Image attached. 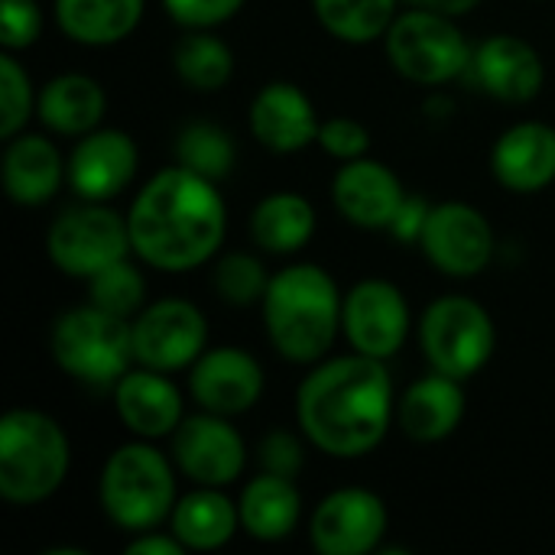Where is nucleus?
<instances>
[{
	"label": "nucleus",
	"mask_w": 555,
	"mask_h": 555,
	"mask_svg": "<svg viewBox=\"0 0 555 555\" xmlns=\"http://www.w3.org/2000/svg\"><path fill=\"white\" fill-rule=\"evenodd\" d=\"M387 533V507L374 491H332L312 514V546L322 555L374 553Z\"/></svg>",
	"instance_id": "nucleus-14"
},
{
	"label": "nucleus",
	"mask_w": 555,
	"mask_h": 555,
	"mask_svg": "<svg viewBox=\"0 0 555 555\" xmlns=\"http://www.w3.org/2000/svg\"><path fill=\"white\" fill-rule=\"evenodd\" d=\"M68 439L39 410H10L0 420V494L29 507L52 498L68 475Z\"/></svg>",
	"instance_id": "nucleus-4"
},
{
	"label": "nucleus",
	"mask_w": 555,
	"mask_h": 555,
	"mask_svg": "<svg viewBox=\"0 0 555 555\" xmlns=\"http://www.w3.org/2000/svg\"><path fill=\"white\" fill-rule=\"evenodd\" d=\"M250 234L270 254H296L315 234V208L296 192H273L254 208Z\"/></svg>",
	"instance_id": "nucleus-28"
},
{
	"label": "nucleus",
	"mask_w": 555,
	"mask_h": 555,
	"mask_svg": "<svg viewBox=\"0 0 555 555\" xmlns=\"http://www.w3.org/2000/svg\"><path fill=\"white\" fill-rule=\"evenodd\" d=\"M237 514H241V530L250 540L280 543L299 527L302 498H299L293 478L263 472L241 491Z\"/></svg>",
	"instance_id": "nucleus-24"
},
{
	"label": "nucleus",
	"mask_w": 555,
	"mask_h": 555,
	"mask_svg": "<svg viewBox=\"0 0 555 555\" xmlns=\"http://www.w3.org/2000/svg\"><path fill=\"white\" fill-rule=\"evenodd\" d=\"M270 286V276L263 270V263L250 254H228L218 267H215V293L221 296V302L247 309L263 302Z\"/></svg>",
	"instance_id": "nucleus-33"
},
{
	"label": "nucleus",
	"mask_w": 555,
	"mask_h": 555,
	"mask_svg": "<svg viewBox=\"0 0 555 555\" xmlns=\"http://www.w3.org/2000/svg\"><path fill=\"white\" fill-rule=\"evenodd\" d=\"M478 81L481 91H488L498 101L507 104H527L540 94L546 68L540 52L511 33H498L491 39H485L475 55H472V68H468Z\"/></svg>",
	"instance_id": "nucleus-18"
},
{
	"label": "nucleus",
	"mask_w": 555,
	"mask_h": 555,
	"mask_svg": "<svg viewBox=\"0 0 555 555\" xmlns=\"http://www.w3.org/2000/svg\"><path fill=\"white\" fill-rule=\"evenodd\" d=\"M143 16V0H55L59 29L81 46H114Z\"/></svg>",
	"instance_id": "nucleus-27"
},
{
	"label": "nucleus",
	"mask_w": 555,
	"mask_h": 555,
	"mask_svg": "<svg viewBox=\"0 0 555 555\" xmlns=\"http://www.w3.org/2000/svg\"><path fill=\"white\" fill-rule=\"evenodd\" d=\"M172 530L179 543L192 553H215L234 540L241 530L237 504H231L218 488H198L176 501L172 507Z\"/></svg>",
	"instance_id": "nucleus-26"
},
{
	"label": "nucleus",
	"mask_w": 555,
	"mask_h": 555,
	"mask_svg": "<svg viewBox=\"0 0 555 555\" xmlns=\"http://www.w3.org/2000/svg\"><path fill=\"white\" fill-rule=\"evenodd\" d=\"M52 358L78 384L114 387L133 358V325L94 302L68 309L52 328Z\"/></svg>",
	"instance_id": "nucleus-6"
},
{
	"label": "nucleus",
	"mask_w": 555,
	"mask_h": 555,
	"mask_svg": "<svg viewBox=\"0 0 555 555\" xmlns=\"http://www.w3.org/2000/svg\"><path fill=\"white\" fill-rule=\"evenodd\" d=\"M172 459L192 485L228 488L241 478L247 449L228 416L202 410L198 416L182 420L172 433Z\"/></svg>",
	"instance_id": "nucleus-12"
},
{
	"label": "nucleus",
	"mask_w": 555,
	"mask_h": 555,
	"mask_svg": "<svg viewBox=\"0 0 555 555\" xmlns=\"http://www.w3.org/2000/svg\"><path fill=\"white\" fill-rule=\"evenodd\" d=\"M429 218V205L423 198H406L390 224V231L397 234V241H420L423 234V224Z\"/></svg>",
	"instance_id": "nucleus-39"
},
{
	"label": "nucleus",
	"mask_w": 555,
	"mask_h": 555,
	"mask_svg": "<svg viewBox=\"0 0 555 555\" xmlns=\"http://www.w3.org/2000/svg\"><path fill=\"white\" fill-rule=\"evenodd\" d=\"M172 68L192 91H221L234 75V52L224 39L192 29L172 49Z\"/></svg>",
	"instance_id": "nucleus-29"
},
{
	"label": "nucleus",
	"mask_w": 555,
	"mask_h": 555,
	"mask_svg": "<svg viewBox=\"0 0 555 555\" xmlns=\"http://www.w3.org/2000/svg\"><path fill=\"white\" fill-rule=\"evenodd\" d=\"M133 254L166 273L202 267L224 241L228 211L215 189L185 166L156 172L130 205L127 215Z\"/></svg>",
	"instance_id": "nucleus-2"
},
{
	"label": "nucleus",
	"mask_w": 555,
	"mask_h": 555,
	"mask_svg": "<svg viewBox=\"0 0 555 555\" xmlns=\"http://www.w3.org/2000/svg\"><path fill=\"white\" fill-rule=\"evenodd\" d=\"M319 23L341 42H374L397 20V0H312Z\"/></svg>",
	"instance_id": "nucleus-30"
},
{
	"label": "nucleus",
	"mask_w": 555,
	"mask_h": 555,
	"mask_svg": "<svg viewBox=\"0 0 555 555\" xmlns=\"http://www.w3.org/2000/svg\"><path fill=\"white\" fill-rule=\"evenodd\" d=\"M36 111L49 130H55L62 137H85V133L98 130V124L107 111V94L94 78L68 72V75L52 78L39 91Z\"/></svg>",
	"instance_id": "nucleus-25"
},
{
	"label": "nucleus",
	"mask_w": 555,
	"mask_h": 555,
	"mask_svg": "<svg viewBox=\"0 0 555 555\" xmlns=\"http://www.w3.org/2000/svg\"><path fill=\"white\" fill-rule=\"evenodd\" d=\"M33 111V81L26 68L3 49L0 55V137H16Z\"/></svg>",
	"instance_id": "nucleus-34"
},
{
	"label": "nucleus",
	"mask_w": 555,
	"mask_h": 555,
	"mask_svg": "<svg viewBox=\"0 0 555 555\" xmlns=\"http://www.w3.org/2000/svg\"><path fill=\"white\" fill-rule=\"evenodd\" d=\"M420 345L433 371L468 380L491 361L498 332L481 302L468 296H442L420 319Z\"/></svg>",
	"instance_id": "nucleus-8"
},
{
	"label": "nucleus",
	"mask_w": 555,
	"mask_h": 555,
	"mask_svg": "<svg viewBox=\"0 0 555 555\" xmlns=\"http://www.w3.org/2000/svg\"><path fill=\"white\" fill-rule=\"evenodd\" d=\"M182 553H185V546L179 543V537H176V533L163 537V533L146 530V533H140L137 540H130V543H127V555H182Z\"/></svg>",
	"instance_id": "nucleus-40"
},
{
	"label": "nucleus",
	"mask_w": 555,
	"mask_h": 555,
	"mask_svg": "<svg viewBox=\"0 0 555 555\" xmlns=\"http://www.w3.org/2000/svg\"><path fill=\"white\" fill-rule=\"evenodd\" d=\"M42 33V10L36 0H0V46L7 52L29 49Z\"/></svg>",
	"instance_id": "nucleus-35"
},
{
	"label": "nucleus",
	"mask_w": 555,
	"mask_h": 555,
	"mask_svg": "<svg viewBox=\"0 0 555 555\" xmlns=\"http://www.w3.org/2000/svg\"><path fill=\"white\" fill-rule=\"evenodd\" d=\"M341 328L358 354L387 361L410 335V306L387 280H361L341 302Z\"/></svg>",
	"instance_id": "nucleus-13"
},
{
	"label": "nucleus",
	"mask_w": 555,
	"mask_h": 555,
	"mask_svg": "<svg viewBox=\"0 0 555 555\" xmlns=\"http://www.w3.org/2000/svg\"><path fill=\"white\" fill-rule=\"evenodd\" d=\"M46 250L65 276L91 280L98 270L124 260L133 250L130 224L114 208H104V202H85L81 208L59 215V221L49 228Z\"/></svg>",
	"instance_id": "nucleus-9"
},
{
	"label": "nucleus",
	"mask_w": 555,
	"mask_h": 555,
	"mask_svg": "<svg viewBox=\"0 0 555 555\" xmlns=\"http://www.w3.org/2000/svg\"><path fill=\"white\" fill-rule=\"evenodd\" d=\"M163 7L185 29H211L237 16L244 0H163Z\"/></svg>",
	"instance_id": "nucleus-37"
},
{
	"label": "nucleus",
	"mask_w": 555,
	"mask_h": 555,
	"mask_svg": "<svg viewBox=\"0 0 555 555\" xmlns=\"http://www.w3.org/2000/svg\"><path fill=\"white\" fill-rule=\"evenodd\" d=\"M68 166L62 163L52 140L39 133H16L7 140L3 150V189L16 205H46L59 185Z\"/></svg>",
	"instance_id": "nucleus-22"
},
{
	"label": "nucleus",
	"mask_w": 555,
	"mask_h": 555,
	"mask_svg": "<svg viewBox=\"0 0 555 555\" xmlns=\"http://www.w3.org/2000/svg\"><path fill=\"white\" fill-rule=\"evenodd\" d=\"M498 182L511 192L533 195L555 179V130L550 124L527 120L501 133L491 153Z\"/></svg>",
	"instance_id": "nucleus-21"
},
{
	"label": "nucleus",
	"mask_w": 555,
	"mask_h": 555,
	"mask_svg": "<svg viewBox=\"0 0 555 555\" xmlns=\"http://www.w3.org/2000/svg\"><path fill=\"white\" fill-rule=\"evenodd\" d=\"M465 416L462 380L433 371L416 380L400 400V426L413 442H442L449 439Z\"/></svg>",
	"instance_id": "nucleus-23"
},
{
	"label": "nucleus",
	"mask_w": 555,
	"mask_h": 555,
	"mask_svg": "<svg viewBox=\"0 0 555 555\" xmlns=\"http://www.w3.org/2000/svg\"><path fill=\"white\" fill-rule=\"evenodd\" d=\"M420 244L439 273L468 280L488 270L494 257V228L478 208L465 202H446L429 208Z\"/></svg>",
	"instance_id": "nucleus-11"
},
{
	"label": "nucleus",
	"mask_w": 555,
	"mask_h": 555,
	"mask_svg": "<svg viewBox=\"0 0 555 555\" xmlns=\"http://www.w3.org/2000/svg\"><path fill=\"white\" fill-rule=\"evenodd\" d=\"M384 39L393 68L416 85H446L472 68L475 52L455 26V16L433 7L400 13Z\"/></svg>",
	"instance_id": "nucleus-7"
},
{
	"label": "nucleus",
	"mask_w": 555,
	"mask_h": 555,
	"mask_svg": "<svg viewBox=\"0 0 555 555\" xmlns=\"http://www.w3.org/2000/svg\"><path fill=\"white\" fill-rule=\"evenodd\" d=\"M328 156L335 159H361L371 146V133L364 124L351 120V117H332L319 127V140H315Z\"/></svg>",
	"instance_id": "nucleus-36"
},
{
	"label": "nucleus",
	"mask_w": 555,
	"mask_h": 555,
	"mask_svg": "<svg viewBox=\"0 0 555 555\" xmlns=\"http://www.w3.org/2000/svg\"><path fill=\"white\" fill-rule=\"evenodd\" d=\"M393 413V380L384 361L367 354L319 364L296 393V420L306 439L332 459L371 455Z\"/></svg>",
	"instance_id": "nucleus-1"
},
{
	"label": "nucleus",
	"mask_w": 555,
	"mask_h": 555,
	"mask_svg": "<svg viewBox=\"0 0 555 555\" xmlns=\"http://www.w3.org/2000/svg\"><path fill=\"white\" fill-rule=\"evenodd\" d=\"M260 465L270 475L296 478L299 468H302V446H299V439L293 433H286V429H273L260 442Z\"/></svg>",
	"instance_id": "nucleus-38"
},
{
	"label": "nucleus",
	"mask_w": 555,
	"mask_h": 555,
	"mask_svg": "<svg viewBox=\"0 0 555 555\" xmlns=\"http://www.w3.org/2000/svg\"><path fill=\"white\" fill-rule=\"evenodd\" d=\"M137 143L124 130H91L68 156V182L85 202L120 195L137 176Z\"/></svg>",
	"instance_id": "nucleus-16"
},
{
	"label": "nucleus",
	"mask_w": 555,
	"mask_h": 555,
	"mask_svg": "<svg viewBox=\"0 0 555 555\" xmlns=\"http://www.w3.org/2000/svg\"><path fill=\"white\" fill-rule=\"evenodd\" d=\"M133 358L140 367L182 371L205 354L208 322L198 306L185 299H159L133 322Z\"/></svg>",
	"instance_id": "nucleus-10"
},
{
	"label": "nucleus",
	"mask_w": 555,
	"mask_h": 555,
	"mask_svg": "<svg viewBox=\"0 0 555 555\" xmlns=\"http://www.w3.org/2000/svg\"><path fill=\"white\" fill-rule=\"evenodd\" d=\"M101 507L127 533H146L172 517L176 475L163 452L146 442H127L104 462Z\"/></svg>",
	"instance_id": "nucleus-5"
},
{
	"label": "nucleus",
	"mask_w": 555,
	"mask_h": 555,
	"mask_svg": "<svg viewBox=\"0 0 555 555\" xmlns=\"http://www.w3.org/2000/svg\"><path fill=\"white\" fill-rule=\"evenodd\" d=\"M481 0H423V7H433L446 16H465L478 7Z\"/></svg>",
	"instance_id": "nucleus-41"
},
{
	"label": "nucleus",
	"mask_w": 555,
	"mask_h": 555,
	"mask_svg": "<svg viewBox=\"0 0 555 555\" xmlns=\"http://www.w3.org/2000/svg\"><path fill=\"white\" fill-rule=\"evenodd\" d=\"M88 296L98 309L114 312L120 319H137L143 312V299H146V280L143 273L124 257L104 270H98L88 280Z\"/></svg>",
	"instance_id": "nucleus-32"
},
{
	"label": "nucleus",
	"mask_w": 555,
	"mask_h": 555,
	"mask_svg": "<svg viewBox=\"0 0 555 555\" xmlns=\"http://www.w3.org/2000/svg\"><path fill=\"white\" fill-rule=\"evenodd\" d=\"M335 208L354 224L367 231H390L400 205L406 202L403 185L393 169H387L377 159H348L332 182Z\"/></svg>",
	"instance_id": "nucleus-17"
},
{
	"label": "nucleus",
	"mask_w": 555,
	"mask_h": 555,
	"mask_svg": "<svg viewBox=\"0 0 555 555\" xmlns=\"http://www.w3.org/2000/svg\"><path fill=\"white\" fill-rule=\"evenodd\" d=\"M176 159L179 166L205 176V179H224L237 159V150H234V140L228 130H221L218 124H189L179 140H176Z\"/></svg>",
	"instance_id": "nucleus-31"
},
{
	"label": "nucleus",
	"mask_w": 555,
	"mask_h": 555,
	"mask_svg": "<svg viewBox=\"0 0 555 555\" xmlns=\"http://www.w3.org/2000/svg\"><path fill=\"white\" fill-rule=\"evenodd\" d=\"M250 133L273 153H299L319 140V114L293 81H270L250 101Z\"/></svg>",
	"instance_id": "nucleus-19"
},
{
	"label": "nucleus",
	"mask_w": 555,
	"mask_h": 555,
	"mask_svg": "<svg viewBox=\"0 0 555 555\" xmlns=\"http://www.w3.org/2000/svg\"><path fill=\"white\" fill-rule=\"evenodd\" d=\"M341 302L335 280L315 263H296L270 276L263 296V325L273 348L293 364L322 361L341 328Z\"/></svg>",
	"instance_id": "nucleus-3"
},
{
	"label": "nucleus",
	"mask_w": 555,
	"mask_h": 555,
	"mask_svg": "<svg viewBox=\"0 0 555 555\" xmlns=\"http://www.w3.org/2000/svg\"><path fill=\"white\" fill-rule=\"evenodd\" d=\"M114 406L120 423L140 439L172 436L182 423V393L166 371H127L114 384Z\"/></svg>",
	"instance_id": "nucleus-20"
},
{
	"label": "nucleus",
	"mask_w": 555,
	"mask_h": 555,
	"mask_svg": "<svg viewBox=\"0 0 555 555\" xmlns=\"http://www.w3.org/2000/svg\"><path fill=\"white\" fill-rule=\"evenodd\" d=\"M192 400L218 416H241L247 413L263 393V367L260 361L234 345L205 351L189 374Z\"/></svg>",
	"instance_id": "nucleus-15"
}]
</instances>
